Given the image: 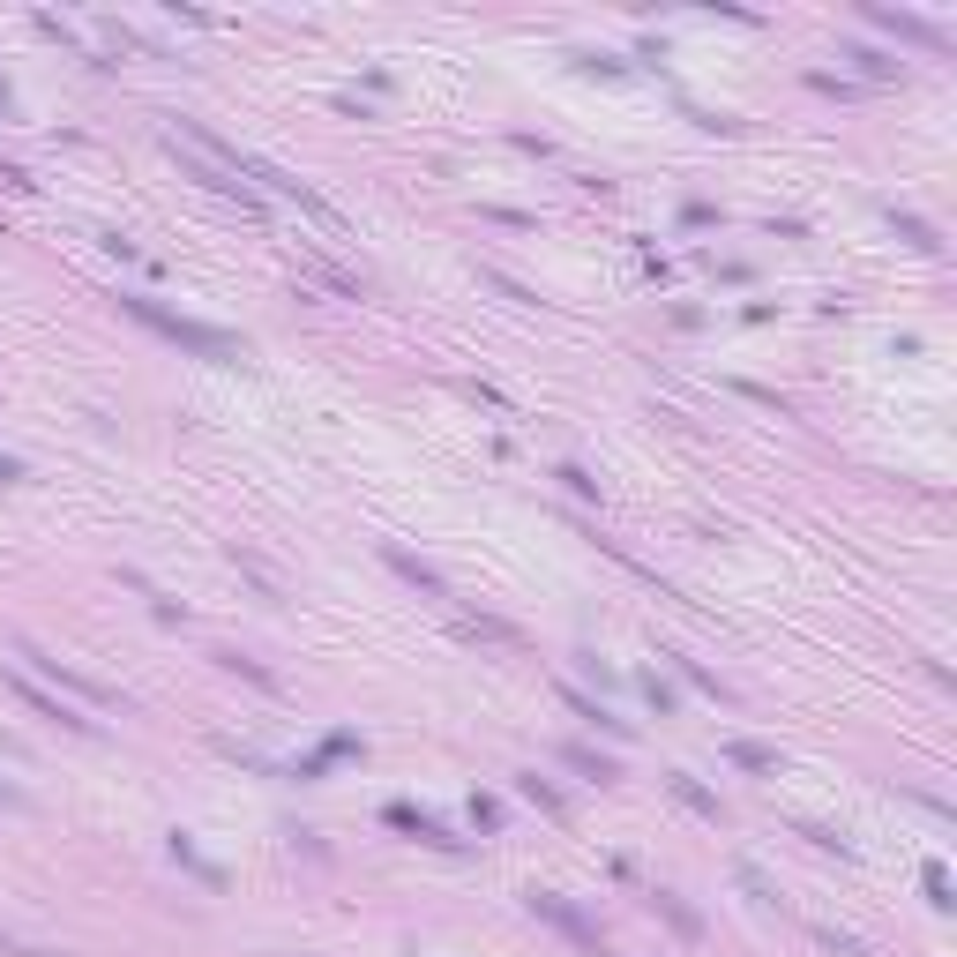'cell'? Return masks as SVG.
Wrapping results in <instances>:
<instances>
[{
	"instance_id": "obj_1",
	"label": "cell",
	"mask_w": 957,
	"mask_h": 957,
	"mask_svg": "<svg viewBox=\"0 0 957 957\" xmlns=\"http://www.w3.org/2000/svg\"><path fill=\"white\" fill-rule=\"evenodd\" d=\"M135 322H150L158 337H172L180 352H195V359H247L240 352V337H225V329H210V322H187V315H172V307H158V300H120Z\"/></svg>"
},
{
	"instance_id": "obj_2",
	"label": "cell",
	"mask_w": 957,
	"mask_h": 957,
	"mask_svg": "<svg viewBox=\"0 0 957 957\" xmlns=\"http://www.w3.org/2000/svg\"><path fill=\"white\" fill-rule=\"evenodd\" d=\"M524 913H531V920H546L554 935H569V943H576V957H614V950L599 943V928H591V920L576 913L569 898H554V890H524Z\"/></svg>"
},
{
	"instance_id": "obj_3",
	"label": "cell",
	"mask_w": 957,
	"mask_h": 957,
	"mask_svg": "<svg viewBox=\"0 0 957 957\" xmlns=\"http://www.w3.org/2000/svg\"><path fill=\"white\" fill-rule=\"evenodd\" d=\"M165 143H172V158H180V172H187V180H202V187H210V195L240 202V210H262V195H255V187H247V180H232L225 165H210V158H202V150H187V143H180V135H172V128H165Z\"/></svg>"
},
{
	"instance_id": "obj_4",
	"label": "cell",
	"mask_w": 957,
	"mask_h": 957,
	"mask_svg": "<svg viewBox=\"0 0 957 957\" xmlns=\"http://www.w3.org/2000/svg\"><path fill=\"white\" fill-rule=\"evenodd\" d=\"M15 658H30V666H38V673H45V681H53V688H75V696H83V703H98V711H128V703H120V688H105V681H90V673H75V666H60V658H45V651H30V643H23V651H15Z\"/></svg>"
},
{
	"instance_id": "obj_5",
	"label": "cell",
	"mask_w": 957,
	"mask_h": 957,
	"mask_svg": "<svg viewBox=\"0 0 957 957\" xmlns=\"http://www.w3.org/2000/svg\"><path fill=\"white\" fill-rule=\"evenodd\" d=\"M382 823H389V830H404V838H419V845H434V853H464V838H449V830L434 823V815H419L412 800H389Z\"/></svg>"
},
{
	"instance_id": "obj_6",
	"label": "cell",
	"mask_w": 957,
	"mask_h": 957,
	"mask_svg": "<svg viewBox=\"0 0 957 957\" xmlns=\"http://www.w3.org/2000/svg\"><path fill=\"white\" fill-rule=\"evenodd\" d=\"M0 681H8V688H15V696H23V703H30V711H38V718H53V726H68V733H90V718H75V711H68V703H53V696H45V688H38V681H30V673H15V666H0Z\"/></svg>"
},
{
	"instance_id": "obj_7",
	"label": "cell",
	"mask_w": 957,
	"mask_h": 957,
	"mask_svg": "<svg viewBox=\"0 0 957 957\" xmlns=\"http://www.w3.org/2000/svg\"><path fill=\"white\" fill-rule=\"evenodd\" d=\"M382 561H389V569L404 576V584H419V591H427V599H449V584H442V576H434V569H427V561H419V554H404V546H382Z\"/></svg>"
},
{
	"instance_id": "obj_8",
	"label": "cell",
	"mask_w": 957,
	"mask_h": 957,
	"mask_svg": "<svg viewBox=\"0 0 957 957\" xmlns=\"http://www.w3.org/2000/svg\"><path fill=\"white\" fill-rule=\"evenodd\" d=\"M868 23H883V30H898V38H913V45H928V53H943V30H935V23H920V15H898V8H868Z\"/></svg>"
},
{
	"instance_id": "obj_9",
	"label": "cell",
	"mask_w": 957,
	"mask_h": 957,
	"mask_svg": "<svg viewBox=\"0 0 957 957\" xmlns=\"http://www.w3.org/2000/svg\"><path fill=\"white\" fill-rule=\"evenodd\" d=\"M651 913H658V920H666V928H673V935H681V943H703V920H696V913H688V905H681V898H673V890H651Z\"/></svg>"
},
{
	"instance_id": "obj_10",
	"label": "cell",
	"mask_w": 957,
	"mask_h": 957,
	"mask_svg": "<svg viewBox=\"0 0 957 957\" xmlns=\"http://www.w3.org/2000/svg\"><path fill=\"white\" fill-rule=\"evenodd\" d=\"M561 703H569L576 718H591V726H599V733H621V741H629V718H614V711H606V703H591L584 688H569V681H561Z\"/></svg>"
},
{
	"instance_id": "obj_11",
	"label": "cell",
	"mask_w": 957,
	"mask_h": 957,
	"mask_svg": "<svg viewBox=\"0 0 957 957\" xmlns=\"http://www.w3.org/2000/svg\"><path fill=\"white\" fill-rule=\"evenodd\" d=\"M561 763H569V771H584V778H599V786H614V778H621V771H614V763H606V756H591V748H576V741L561 748Z\"/></svg>"
},
{
	"instance_id": "obj_12",
	"label": "cell",
	"mask_w": 957,
	"mask_h": 957,
	"mask_svg": "<svg viewBox=\"0 0 957 957\" xmlns=\"http://www.w3.org/2000/svg\"><path fill=\"white\" fill-rule=\"evenodd\" d=\"M726 756L741 763V771H756V778H778V756H771V748H756V741H726Z\"/></svg>"
},
{
	"instance_id": "obj_13",
	"label": "cell",
	"mask_w": 957,
	"mask_h": 957,
	"mask_svg": "<svg viewBox=\"0 0 957 957\" xmlns=\"http://www.w3.org/2000/svg\"><path fill=\"white\" fill-rule=\"evenodd\" d=\"M516 793H524V800H539V808H546V815H569V800H561L554 786H546V778H539V771H516Z\"/></svg>"
},
{
	"instance_id": "obj_14",
	"label": "cell",
	"mask_w": 957,
	"mask_h": 957,
	"mask_svg": "<svg viewBox=\"0 0 957 957\" xmlns=\"http://www.w3.org/2000/svg\"><path fill=\"white\" fill-rule=\"evenodd\" d=\"M658 658H673V666H681V673H688V681H696V688H703V696H718V703H733V688H726V681H718V673H703V666H696V658H681V651H658Z\"/></svg>"
},
{
	"instance_id": "obj_15",
	"label": "cell",
	"mask_w": 957,
	"mask_h": 957,
	"mask_svg": "<svg viewBox=\"0 0 957 957\" xmlns=\"http://www.w3.org/2000/svg\"><path fill=\"white\" fill-rule=\"evenodd\" d=\"M666 786H673V793H681V800H688V808H696V815H711V823H718V800H711V793H703V786H696V778H688V771H673V778H666Z\"/></svg>"
},
{
	"instance_id": "obj_16",
	"label": "cell",
	"mask_w": 957,
	"mask_h": 957,
	"mask_svg": "<svg viewBox=\"0 0 957 957\" xmlns=\"http://www.w3.org/2000/svg\"><path fill=\"white\" fill-rule=\"evenodd\" d=\"M172 860H180V868H195V875H202V883H210V890H225V875H217V868H210V860H202V853H195V845H187V838H172Z\"/></svg>"
},
{
	"instance_id": "obj_17",
	"label": "cell",
	"mask_w": 957,
	"mask_h": 957,
	"mask_svg": "<svg viewBox=\"0 0 957 957\" xmlns=\"http://www.w3.org/2000/svg\"><path fill=\"white\" fill-rule=\"evenodd\" d=\"M554 479H561V486H569V494H576V501H599V479H591V472H584V464H554Z\"/></svg>"
},
{
	"instance_id": "obj_18",
	"label": "cell",
	"mask_w": 957,
	"mask_h": 957,
	"mask_svg": "<svg viewBox=\"0 0 957 957\" xmlns=\"http://www.w3.org/2000/svg\"><path fill=\"white\" fill-rule=\"evenodd\" d=\"M815 943H823V950H838V957H868V950L853 943V935H838V928H815Z\"/></svg>"
},
{
	"instance_id": "obj_19",
	"label": "cell",
	"mask_w": 957,
	"mask_h": 957,
	"mask_svg": "<svg viewBox=\"0 0 957 957\" xmlns=\"http://www.w3.org/2000/svg\"><path fill=\"white\" fill-rule=\"evenodd\" d=\"M845 60H860V68H868V75H898V60H883V53H868V45H853V53H845Z\"/></svg>"
},
{
	"instance_id": "obj_20",
	"label": "cell",
	"mask_w": 957,
	"mask_h": 957,
	"mask_svg": "<svg viewBox=\"0 0 957 957\" xmlns=\"http://www.w3.org/2000/svg\"><path fill=\"white\" fill-rule=\"evenodd\" d=\"M898 232H905V240H913V247H928V255H935V247H943V240H935L928 225H920V217H898Z\"/></svg>"
},
{
	"instance_id": "obj_21",
	"label": "cell",
	"mask_w": 957,
	"mask_h": 957,
	"mask_svg": "<svg viewBox=\"0 0 957 957\" xmlns=\"http://www.w3.org/2000/svg\"><path fill=\"white\" fill-rule=\"evenodd\" d=\"M643 696H651V703H658V718H666V711H673V688H666V681H658V673H643Z\"/></svg>"
},
{
	"instance_id": "obj_22",
	"label": "cell",
	"mask_w": 957,
	"mask_h": 957,
	"mask_svg": "<svg viewBox=\"0 0 957 957\" xmlns=\"http://www.w3.org/2000/svg\"><path fill=\"white\" fill-rule=\"evenodd\" d=\"M928 898H935V905H957V898H950V875L935 868V860H928Z\"/></svg>"
},
{
	"instance_id": "obj_23",
	"label": "cell",
	"mask_w": 957,
	"mask_h": 957,
	"mask_svg": "<svg viewBox=\"0 0 957 957\" xmlns=\"http://www.w3.org/2000/svg\"><path fill=\"white\" fill-rule=\"evenodd\" d=\"M15 479H23V464H15V457H0V486H15Z\"/></svg>"
},
{
	"instance_id": "obj_24",
	"label": "cell",
	"mask_w": 957,
	"mask_h": 957,
	"mask_svg": "<svg viewBox=\"0 0 957 957\" xmlns=\"http://www.w3.org/2000/svg\"><path fill=\"white\" fill-rule=\"evenodd\" d=\"M0 105H8V83H0Z\"/></svg>"
}]
</instances>
